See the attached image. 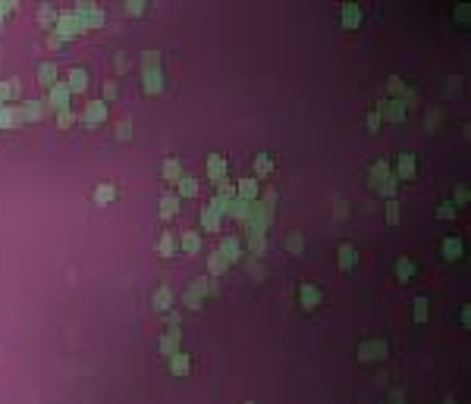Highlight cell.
<instances>
[{
	"label": "cell",
	"mask_w": 471,
	"mask_h": 404,
	"mask_svg": "<svg viewBox=\"0 0 471 404\" xmlns=\"http://www.w3.org/2000/svg\"><path fill=\"white\" fill-rule=\"evenodd\" d=\"M142 3H145V0H129V13L139 16V13H142Z\"/></svg>",
	"instance_id": "cell-13"
},
{
	"label": "cell",
	"mask_w": 471,
	"mask_h": 404,
	"mask_svg": "<svg viewBox=\"0 0 471 404\" xmlns=\"http://www.w3.org/2000/svg\"><path fill=\"white\" fill-rule=\"evenodd\" d=\"M54 79H57L54 66H41V85H54Z\"/></svg>",
	"instance_id": "cell-5"
},
{
	"label": "cell",
	"mask_w": 471,
	"mask_h": 404,
	"mask_svg": "<svg viewBox=\"0 0 471 404\" xmlns=\"http://www.w3.org/2000/svg\"><path fill=\"white\" fill-rule=\"evenodd\" d=\"M104 113H107L104 104H91V110H88V116H91V119H104Z\"/></svg>",
	"instance_id": "cell-7"
},
{
	"label": "cell",
	"mask_w": 471,
	"mask_h": 404,
	"mask_svg": "<svg viewBox=\"0 0 471 404\" xmlns=\"http://www.w3.org/2000/svg\"><path fill=\"white\" fill-rule=\"evenodd\" d=\"M358 22H362V10L355 3H346L342 6V25L346 29H358Z\"/></svg>",
	"instance_id": "cell-1"
},
{
	"label": "cell",
	"mask_w": 471,
	"mask_h": 404,
	"mask_svg": "<svg viewBox=\"0 0 471 404\" xmlns=\"http://www.w3.org/2000/svg\"><path fill=\"white\" fill-rule=\"evenodd\" d=\"M116 135H119V138H129V135H132V123H119V132Z\"/></svg>",
	"instance_id": "cell-11"
},
{
	"label": "cell",
	"mask_w": 471,
	"mask_h": 404,
	"mask_svg": "<svg viewBox=\"0 0 471 404\" xmlns=\"http://www.w3.org/2000/svg\"><path fill=\"white\" fill-rule=\"evenodd\" d=\"M160 251H164V257H170V251H173V238L164 235V242H160Z\"/></svg>",
	"instance_id": "cell-10"
},
{
	"label": "cell",
	"mask_w": 471,
	"mask_h": 404,
	"mask_svg": "<svg viewBox=\"0 0 471 404\" xmlns=\"http://www.w3.org/2000/svg\"><path fill=\"white\" fill-rule=\"evenodd\" d=\"M113 194H116V191H113V185H104V188L98 185V188H94V201H98V204H104V201H113Z\"/></svg>",
	"instance_id": "cell-3"
},
{
	"label": "cell",
	"mask_w": 471,
	"mask_h": 404,
	"mask_svg": "<svg viewBox=\"0 0 471 404\" xmlns=\"http://www.w3.org/2000/svg\"><path fill=\"white\" fill-rule=\"evenodd\" d=\"M302 248H305V242H302V238H298V235H292V238H289V251H295V254H298V251H302Z\"/></svg>",
	"instance_id": "cell-9"
},
{
	"label": "cell",
	"mask_w": 471,
	"mask_h": 404,
	"mask_svg": "<svg viewBox=\"0 0 471 404\" xmlns=\"http://www.w3.org/2000/svg\"><path fill=\"white\" fill-rule=\"evenodd\" d=\"M85 79H88V72H85V69H72L70 72V88L72 91H85V85H88Z\"/></svg>",
	"instance_id": "cell-2"
},
{
	"label": "cell",
	"mask_w": 471,
	"mask_h": 404,
	"mask_svg": "<svg viewBox=\"0 0 471 404\" xmlns=\"http://www.w3.org/2000/svg\"><path fill=\"white\" fill-rule=\"evenodd\" d=\"M192 191H195V182H192V179H185V182H182V194H192Z\"/></svg>",
	"instance_id": "cell-15"
},
{
	"label": "cell",
	"mask_w": 471,
	"mask_h": 404,
	"mask_svg": "<svg viewBox=\"0 0 471 404\" xmlns=\"http://www.w3.org/2000/svg\"><path fill=\"white\" fill-rule=\"evenodd\" d=\"M176 204H179V201H176L173 194H167V197H164V217H170V213H173V207H176Z\"/></svg>",
	"instance_id": "cell-8"
},
{
	"label": "cell",
	"mask_w": 471,
	"mask_h": 404,
	"mask_svg": "<svg viewBox=\"0 0 471 404\" xmlns=\"http://www.w3.org/2000/svg\"><path fill=\"white\" fill-rule=\"evenodd\" d=\"M164 176H167V182H179V163L176 160H167V166H164Z\"/></svg>",
	"instance_id": "cell-4"
},
{
	"label": "cell",
	"mask_w": 471,
	"mask_h": 404,
	"mask_svg": "<svg viewBox=\"0 0 471 404\" xmlns=\"http://www.w3.org/2000/svg\"><path fill=\"white\" fill-rule=\"evenodd\" d=\"M459 251H462L459 242H446V257H459Z\"/></svg>",
	"instance_id": "cell-12"
},
{
	"label": "cell",
	"mask_w": 471,
	"mask_h": 404,
	"mask_svg": "<svg viewBox=\"0 0 471 404\" xmlns=\"http://www.w3.org/2000/svg\"><path fill=\"white\" fill-rule=\"evenodd\" d=\"M185 248H188V251H195V248H198V238H195V235H185Z\"/></svg>",
	"instance_id": "cell-14"
},
{
	"label": "cell",
	"mask_w": 471,
	"mask_h": 404,
	"mask_svg": "<svg viewBox=\"0 0 471 404\" xmlns=\"http://www.w3.org/2000/svg\"><path fill=\"white\" fill-rule=\"evenodd\" d=\"M342 251V266H349V263H355V248H349V245H342L339 248Z\"/></svg>",
	"instance_id": "cell-6"
}]
</instances>
